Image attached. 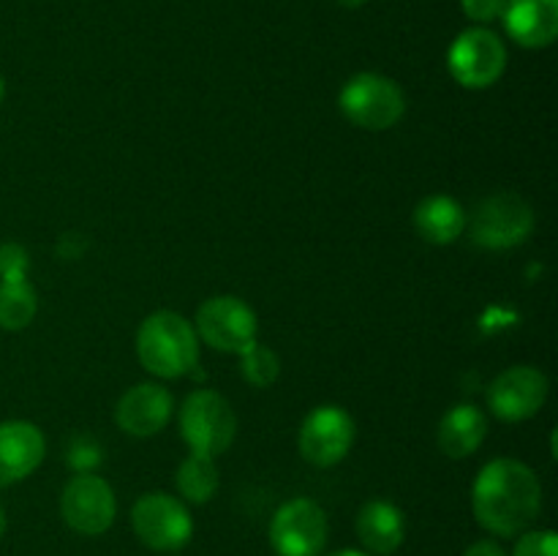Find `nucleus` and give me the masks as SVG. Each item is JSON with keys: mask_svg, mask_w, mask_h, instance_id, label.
Segmentation results:
<instances>
[{"mask_svg": "<svg viewBox=\"0 0 558 556\" xmlns=\"http://www.w3.org/2000/svg\"><path fill=\"white\" fill-rule=\"evenodd\" d=\"M472 510L483 529L499 537H515L537 521L543 510V485L523 461L496 458L485 463L474 480Z\"/></svg>", "mask_w": 558, "mask_h": 556, "instance_id": "obj_1", "label": "nucleus"}, {"mask_svg": "<svg viewBox=\"0 0 558 556\" xmlns=\"http://www.w3.org/2000/svg\"><path fill=\"white\" fill-rule=\"evenodd\" d=\"M136 354L150 374L178 379L199 365V336L185 316L156 311L136 330Z\"/></svg>", "mask_w": 558, "mask_h": 556, "instance_id": "obj_2", "label": "nucleus"}, {"mask_svg": "<svg viewBox=\"0 0 558 556\" xmlns=\"http://www.w3.org/2000/svg\"><path fill=\"white\" fill-rule=\"evenodd\" d=\"M338 107L347 114L349 123H354L357 129L387 131L403 118L407 98H403L398 82H392L390 76L363 71L343 85Z\"/></svg>", "mask_w": 558, "mask_h": 556, "instance_id": "obj_3", "label": "nucleus"}, {"mask_svg": "<svg viewBox=\"0 0 558 556\" xmlns=\"http://www.w3.org/2000/svg\"><path fill=\"white\" fill-rule=\"evenodd\" d=\"M180 434L199 456H221L238 434V418L216 390H194L180 409Z\"/></svg>", "mask_w": 558, "mask_h": 556, "instance_id": "obj_4", "label": "nucleus"}, {"mask_svg": "<svg viewBox=\"0 0 558 556\" xmlns=\"http://www.w3.org/2000/svg\"><path fill=\"white\" fill-rule=\"evenodd\" d=\"M534 229V210L523 196L501 191L490 194L474 207L472 240L480 249L507 251L529 240Z\"/></svg>", "mask_w": 558, "mask_h": 556, "instance_id": "obj_5", "label": "nucleus"}, {"mask_svg": "<svg viewBox=\"0 0 558 556\" xmlns=\"http://www.w3.org/2000/svg\"><path fill=\"white\" fill-rule=\"evenodd\" d=\"M196 336L218 352L243 354L256 343L259 322L251 305L234 294H216L196 311Z\"/></svg>", "mask_w": 558, "mask_h": 556, "instance_id": "obj_6", "label": "nucleus"}, {"mask_svg": "<svg viewBox=\"0 0 558 556\" xmlns=\"http://www.w3.org/2000/svg\"><path fill=\"white\" fill-rule=\"evenodd\" d=\"M447 65L458 85L483 90L496 85L507 69V47L488 27H469L452 41Z\"/></svg>", "mask_w": 558, "mask_h": 556, "instance_id": "obj_7", "label": "nucleus"}, {"mask_svg": "<svg viewBox=\"0 0 558 556\" xmlns=\"http://www.w3.org/2000/svg\"><path fill=\"white\" fill-rule=\"evenodd\" d=\"M131 527L136 537L153 551H180L194 534L191 512L178 496L153 491L136 499L131 510Z\"/></svg>", "mask_w": 558, "mask_h": 556, "instance_id": "obj_8", "label": "nucleus"}, {"mask_svg": "<svg viewBox=\"0 0 558 556\" xmlns=\"http://www.w3.org/2000/svg\"><path fill=\"white\" fill-rule=\"evenodd\" d=\"M270 545L278 556H319L327 545V516L314 499H289L270 521Z\"/></svg>", "mask_w": 558, "mask_h": 556, "instance_id": "obj_9", "label": "nucleus"}, {"mask_svg": "<svg viewBox=\"0 0 558 556\" xmlns=\"http://www.w3.org/2000/svg\"><path fill=\"white\" fill-rule=\"evenodd\" d=\"M298 445L305 461L314 463V467H336L338 461H343L349 456V450L354 445L352 414L341 407H332V403L316 407L303 420Z\"/></svg>", "mask_w": 558, "mask_h": 556, "instance_id": "obj_10", "label": "nucleus"}, {"mask_svg": "<svg viewBox=\"0 0 558 556\" xmlns=\"http://www.w3.org/2000/svg\"><path fill=\"white\" fill-rule=\"evenodd\" d=\"M60 512L74 532L93 537L112 527L118 505H114V494L107 480L90 472H80L65 483L63 496H60Z\"/></svg>", "mask_w": 558, "mask_h": 556, "instance_id": "obj_11", "label": "nucleus"}, {"mask_svg": "<svg viewBox=\"0 0 558 556\" xmlns=\"http://www.w3.org/2000/svg\"><path fill=\"white\" fill-rule=\"evenodd\" d=\"M548 398V379L532 365H512L501 371L488 387V407L505 423L534 418Z\"/></svg>", "mask_w": 558, "mask_h": 556, "instance_id": "obj_12", "label": "nucleus"}, {"mask_svg": "<svg viewBox=\"0 0 558 556\" xmlns=\"http://www.w3.org/2000/svg\"><path fill=\"white\" fill-rule=\"evenodd\" d=\"M172 396L156 382H142L125 390L114 407V423L131 436H156L172 418Z\"/></svg>", "mask_w": 558, "mask_h": 556, "instance_id": "obj_13", "label": "nucleus"}, {"mask_svg": "<svg viewBox=\"0 0 558 556\" xmlns=\"http://www.w3.org/2000/svg\"><path fill=\"white\" fill-rule=\"evenodd\" d=\"M47 442L33 423L9 420L0 423V488L25 480L44 461Z\"/></svg>", "mask_w": 558, "mask_h": 556, "instance_id": "obj_14", "label": "nucleus"}, {"mask_svg": "<svg viewBox=\"0 0 558 556\" xmlns=\"http://www.w3.org/2000/svg\"><path fill=\"white\" fill-rule=\"evenodd\" d=\"M501 20L521 47H550L558 36V0H505Z\"/></svg>", "mask_w": 558, "mask_h": 556, "instance_id": "obj_15", "label": "nucleus"}, {"mask_svg": "<svg viewBox=\"0 0 558 556\" xmlns=\"http://www.w3.org/2000/svg\"><path fill=\"white\" fill-rule=\"evenodd\" d=\"M357 537L371 554L390 556L401 548L403 537H407V527H403V516L392 501L374 499L368 505H363V510L357 512Z\"/></svg>", "mask_w": 558, "mask_h": 556, "instance_id": "obj_16", "label": "nucleus"}, {"mask_svg": "<svg viewBox=\"0 0 558 556\" xmlns=\"http://www.w3.org/2000/svg\"><path fill=\"white\" fill-rule=\"evenodd\" d=\"M469 218L461 202L452 196L434 194L425 196L417 207H414V229L425 243L434 245H450L466 232Z\"/></svg>", "mask_w": 558, "mask_h": 556, "instance_id": "obj_17", "label": "nucleus"}, {"mask_svg": "<svg viewBox=\"0 0 558 556\" xmlns=\"http://www.w3.org/2000/svg\"><path fill=\"white\" fill-rule=\"evenodd\" d=\"M485 434H488V418L477 407H472V403H461V407L450 409L441 418L436 439H439V447L445 456L466 458L472 452H477Z\"/></svg>", "mask_w": 558, "mask_h": 556, "instance_id": "obj_18", "label": "nucleus"}, {"mask_svg": "<svg viewBox=\"0 0 558 556\" xmlns=\"http://www.w3.org/2000/svg\"><path fill=\"white\" fill-rule=\"evenodd\" d=\"M178 491L185 501L191 505H205L216 496L218 491V467L216 458L199 456V452H191L183 463L178 467Z\"/></svg>", "mask_w": 558, "mask_h": 556, "instance_id": "obj_19", "label": "nucleus"}, {"mask_svg": "<svg viewBox=\"0 0 558 556\" xmlns=\"http://www.w3.org/2000/svg\"><path fill=\"white\" fill-rule=\"evenodd\" d=\"M38 311V300L33 287L25 281H0V327L3 330H22L33 322Z\"/></svg>", "mask_w": 558, "mask_h": 556, "instance_id": "obj_20", "label": "nucleus"}, {"mask_svg": "<svg viewBox=\"0 0 558 556\" xmlns=\"http://www.w3.org/2000/svg\"><path fill=\"white\" fill-rule=\"evenodd\" d=\"M240 358V368H243V376L248 385L254 387H270L272 382L278 379V371H281V363H278V354L272 349L262 347L259 341L254 347L245 349Z\"/></svg>", "mask_w": 558, "mask_h": 556, "instance_id": "obj_21", "label": "nucleus"}, {"mask_svg": "<svg viewBox=\"0 0 558 556\" xmlns=\"http://www.w3.org/2000/svg\"><path fill=\"white\" fill-rule=\"evenodd\" d=\"M27 267V251L16 243H3L0 245V281H25Z\"/></svg>", "mask_w": 558, "mask_h": 556, "instance_id": "obj_22", "label": "nucleus"}, {"mask_svg": "<svg viewBox=\"0 0 558 556\" xmlns=\"http://www.w3.org/2000/svg\"><path fill=\"white\" fill-rule=\"evenodd\" d=\"M512 556H558V537L550 529L526 532L518 540Z\"/></svg>", "mask_w": 558, "mask_h": 556, "instance_id": "obj_23", "label": "nucleus"}, {"mask_svg": "<svg viewBox=\"0 0 558 556\" xmlns=\"http://www.w3.org/2000/svg\"><path fill=\"white\" fill-rule=\"evenodd\" d=\"M98 458H101V450H98L87 436H74V439H71L69 463L76 469V472H87V469H93L98 463Z\"/></svg>", "mask_w": 558, "mask_h": 556, "instance_id": "obj_24", "label": "nucleus"}, {"mask_svg": "<svg viewBox=\"0 0 558 556\" xmlns=\"http://www.w3.org/2000/svg\"><path fill=\"white\" fill-rule=\"evenodd\" d=\"M461 9L472 22L488 25V22L501 20V14H505V0H461Z\"/></svg>", "mask_w": 558, "mask_h": 556, "instance_id": "obj_25", "label": "nucleus"}, {"mask_svg": "<svg viewBox=\"0 0 558 556\" xmlns=\"http://www.w3.org/2000/svg\"><path fill=\"white\" fill-rule=\"evenodd\" d=\"M463 556H507V554L499 543H494V540H480V543L469 545V548L463 551Z\"/></svg>", "mask_w": 558, "mask_h": 556, "instance_id": "obj_26", "label": "nucleus"}, {"mask_svg": "<svg viewBox=\"0 0 558 556\" xmlns=\"http://www.w3.org/2000/svg\"><path fill=\"white\" fill-rule=\"evenodd\" d=\"M338 5H343V9H360V5H365L368 0H336Z\"/></svg>", "mask_w": 558, "mask_h": 556, "instance_id": "obj_27", "label": "nucleus"}, {"mask_svg": "<svg viewBox=\"0 0 558 556\" xmlns=\"http://www.w3.org/2000/svg\"><path fill=\"white\" fill-rule=\"evenodd\" d=\"M330 556H371V554H363V551H354V548H343V551H336V554Z\"/></svg>", "mask_w": 558, "mask_h": 556, "instance_id": "obj_28", "label": "nucleus"}, {"mask_svg": "<svg viewBox=\"0 0 558 556\" xmlns=\"http://www.w3.org/2000/svg\"><path fill=\"white\" fill-rule=\"evenodd\" d=\"M5 532V512H3V507H0V534Z\"/></svg>", "mask_w": 558, "mask_h": 556, "instance_id": "obj_29", "label": "nucleus"}, {"mask_svg": "<svg viewBox=\"0 0 558 556\" xmlns=\"http://www.w3.org/2000/svg\"><path fill=\"white\" fill-rule=\"evenodd\" d=\"M3 93H5V85H3V76H0V101H3Z\"/></svg>", "mask_w": 558, "mask_h": 556, "instance_id": "obj_30", "label": "nucleus"}]
</instances>
